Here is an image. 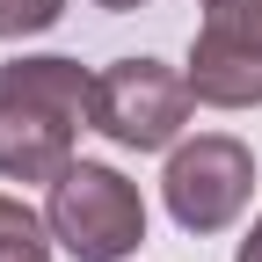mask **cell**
Returning a JSON list of instances; mask_svg holds the SVG:
<instances>
[{
  "instance_id": "1",
  "label": "cell",
  "mask_w": 262,
  "mask_h": 262,
  "mask_svg": "<svg viewBox=\"0 0 262 262\" xmlns=\"http://www.w3.org/2000/svg\"><path fill=\"white\" fill-rule=\"evenodd\" d=\"M80 124H95V73L80 58L0 66V175L8 182H58L73 168Z\"/></svg>"
},
{
  "instance_id": "2",
  "label": "cell",
  "mask_w": 262,
  "mask_h": 262,
  "mask_svg": "<svg viewBox=\"0 0 262 262\" xmlns=\"http://www.w3.org/2000/svg\"><path fill=\"white\" fill-rule=\"evenodd\" d=\"M44 226L73 262H124L146 241V196H139V182H124L102 160H73L51 182Z\"/></svg>"
},
{
  "instance_id": "3",
  "label": "cell",
  "mask_w": 262,
  "mask_h": 262,
  "mask_svg": "<svg viewBox=\"0 0 262 262\" xmlns=\"http://www.w3.org/2000/svg\"><path fill=\"white\" fill-rule=\"evenodd\" d=\"M189 102H196L189 73H175L160 58H117L95 73V131L131 153L175 146V131L189 124Z\"/></svg>"
},
{
  "instance_id": "4",
  "label": "cell",
  "mask_w": 262,
  "mask_h": 262,
  "mask_svg": "<svg viewBox=\"0 0 262 262\" xmlns=\"http://www.w3.org/2000/svg\"><path fill=\"white\" fill-rule=\"evenodd\" d=\"M160 196H168V219L182 233H226L255 196V153L241 139H226V131H204V139L168 153Z\"/></svg>"
},
{
  "instance_id": "5",
  "label": "cell",
  "mask_w": 262,
  "mask_h": 262,
  "mask_svg": "<svg viewBox=\"0 0 262 262\" xmlns=\"http://www.w3.org/2000/svg\"><path fill=\"white\" fill-rule=\"evenodd\" d=\"M189 88L211 110L262 102V0H204V22L189 44Z\"/></svg>"
},
{
  "instance_id": "6",
  "label": "cell",
  "mask_w": 262,
  "mask_h": 262,
  "mask_svg": "<svg viewBox=\"0 0 262 262\" xmlns=\"http://www.w3.org/2000/svg\"><path fill=\"white\" fill-rule=\"evenodd\" d=\"M51 226L22 204V196H0V262H51Z\"/></svg>"
},
{
  "instance_id": "7",
  "label": "cell",
  "mask_w": 262,
  "mask_h": 262,
  "mask_svg": "<svg viewBox=\"0 0 262 262\" xmlns=\"http://www.w3.org/2000/svg\"><path fill=\"white\" fill-rule=\"evenodd\" d=\"M66 15V0H0V37H44Z\"/></svg>"
},
{
  "instance_id": "8",
  "label": "cell",
  "mask_w": 262,
  "mask_h": 262,
  "mask_svg": "<svg viewBox=\"0 0 262 262\" xmlns=\"http://www.w3.org/2000/svg\"><path fill=\"white\" fill-rule=\"evenodd\" d=\"M233 262H262V219L248 226V241H241V255H233Z\"/></svg>"
},
{
  "instance_id": "9",
  "label": "cell",
  "mask_w": 262,
  "mask_h": 262,
  "mask_svg": "<svg viewBox=\"0 0 262 262\" xmlns=\"http://www.w3.org/2000/svg\"><path fill=\"white\" fill-rule=\"evenodd\" d=\"M95 8H110V15H131V8H146V0H95Z\"/></svg>"
}]
</instances>
